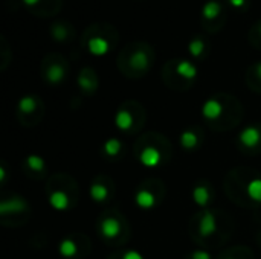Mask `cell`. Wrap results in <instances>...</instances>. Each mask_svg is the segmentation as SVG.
Returning <instances> with one entry per match:
<instances>
[{
	"instance_id": "cell-1",
	"label": "cell",
	"mask_w": 261,
	"mask_h": 259,
	"mask_svg": "<svg viewBox=\"0 0 261 259\" xmlns=\"http://www.w3.org/2000/svg\"><path fill=\"white\" fill-rule=\"evenodd\" d=\"M112 35H115V29L107 23H93L84 32L83 43L87 48L89 54L95 57H104L110 52L113 46Z\"/></svg>"
},
{
	"instance_id": "cell-2",
	"label": "cell",
	"mask_w": 261,
	"mask_h": 259,
	"mask_svg": "<svg viewBox=\"0 0 261 259\" xmlns=\"http://www.w3.org/2000/svg\"><path fill=\"white\" fill-rule=\"evenodd\" d=\"M226 23V8L220 0H208L202 10V26L209 32H217Z\"/></svg>"
},
{
	"instance_id": "cell-3",
	"label": "cell",
	"mask_w": 261,
	"mask_h": 259,
	"mask_svg": "<svg viewBox=\"0 0 261 259\" xmlns=\"http://www.w3.org/2000/svg\"><path fill=\"white\" fill-rule=\"evenodd\" d=\"M127 63L128 67L135 73H144L150 69L151 66V52L147 45H135L133 51L128 52L127 55Z\"/></svg>"
},
{
	"instance_id": "cell-4",
	"label": "cell",
	"mask_w": 261,
	"mask_h": 259,
	"mask_svg": "<svg viewBox=\"0 0 261 259\" xmlns=\"http://www.w3.org/2000/svg\"><path fill=\"white\" fill-rule=\"evenodd\" d=\"M26 8L39 17H54L60 13L63 0H23Z\"/></svg>"
},
{
	"instance_id": "cell-5",
	"label": "cell",
	"mask_w": 261,
	"mask_h": 259,
	"mask_svg": "<svg viewBox=\"0 0 261 259\" xmlns=\"http://www.w3.org/2000/svg\"><path fill=\"white\" fill-rule=\"evenodd\" d=\"M74 34H75V29H74V26L69 22L57 20V22L51 23V37L55 42L64 43V42L71 40L74 37Z\"/></svg>"
},
{
	"instance_id": "cell-6",
	"label": "cell",
	"mask_w": 261,
	"mask_h": 259,
	"mask_svg": "<svg viewBox=\"0 0 261 259\" xmlns=\"http://www.w3.org/2000/svg\"><path fill=\"white\" fill-rule=\"evenodd\" d=\"M160 159H162V156H160L159 150L154 146H145L139 154V162L147 168H156L160 163Z\"/></svg>"
},
{
	"instance_id": "cell-7",
	"label": "cell",
	"mask_w": 261,
	"mask_h": 259,
	"mask_svg": "<svg viewBox=\"0 0 261 259\" xmlns=\"http://www.w3.org/2000/svg\"><path fill=\"white\" fill-rule=\"evenodd\" d=\"M199 230L203 236H211L215 233L217 230V219H215V215L211 212V210H205L202 218H200V223H199Z\"/></svg>"
},
{
	"instance_id": "cell-8",
	"label": "cell",
	"mask_w": 261,
	"mask_h": 259,
	"mask_svg": "<svg viewBox=\"0 0 261 259\" xmlns=\"http://www.w3.org/2000/svg\"><path fill=\"white\" fill-rule=\"evenodd\" d=\"M174 72L177 77H180L182 80H186V81H192L197 77V67L188 60L177 61L174 66Z\"/></svg>"
},
{
	"instance_id": "cell-9",
	"label": "cell",
	"mask_w": 261,
	"mask_h": 259,
	"mask_svg": "<svg viewBox=\"0 0 261 259\" xmlns=\"http://www.w3.org/2000/svg\"><path fill=\"white\" fill-rule=\"evenodd\" d=\"M78 86L86 93H92L98 87V80L90 69H83L81 73L78 75Z\"/></svg>"
},
{
	"instance_id": "cell-10",
	"label": "cell",
	"mask_w": 261,
	"mask_h": 259,
	"mask_svg": "<svg viewBox=\"0 0 261 259\" xmlns=\"http://www.w3.org/2000/svg\"><path fill=\"white\" fill-rule=\"evenodd\" d=\"M240 142L247 148H255L261 142V131L256 127H246L240 133Z\"/></svg>"
},
{
	"instance_id": "cell-11",
	"label": "cell",
	"mask_w": 261,
	"mask_h": 259,
	"mask_svg": "<svg viewBox=\"0 0 261 259\" xmlns=\"http://www.w3.org/2000/svg\"><path fill=\"white\" fill-rule=\"evenodd\" d=\"M221 113H223V105L218 99H208L202 107L203 118L209 121H215L217 118L221 116Z\"/></svg>"
},
{
	"instance_id": "cell-12",
	"label": "cell",
	"mask_w": 261,
	"mask_h": 259,
	"mask_svg": "<svg viewBox=\"0 0 261 259\" xmlns=\"http://www.w3.org/2000/svg\"><path fill=\"white\" fill-rule=\"evenodd\" d=\"M66 77V67L61 63H52L45 72V78L51 84H58L64 80Z\"/></svg>"
},
{
	"instance_id": "cell-13",
	"label": "cell",
	"mask_w": 261,
	"mask_h": 259,
	"mask_svg": "<svg viewBox=\"0 0 261 259\" xmlns=\"http://www.w3.org/2000/svg\"><path fill=\"white\" fill-rule=\"evenodd\" d=\"M100 229H101V233H103L106 238L113 239V238L119 236V233H121V223H119L116 218H112V216H110V218L103 219Z\"/></svg>"
},
{
	"instance_id": "cell-14",
	"label": "cell",
	"mask_w": 261,
	"mask_h": 259,
	"mask_svg": "<svg viewBox=\"0 0 261 259\" xmlns=\"http://www.w3.org/2000/svg\"><path fill=\"white\" fill-rule=\"evenodd\" d=\"M26 209V203L22 198H13V200H5L0 203V213L8 215V213H20Z\"/></svg>"
},
{
	"instance_id": "cell-15",
	"label": "cell",
	"mask_w": 261,
	"mask_h": 259,
	"mask_svg": "<svg viewBox=\"0 0 261 259\" xmlns=\"http://www.w3.org/2000/svg\"><path fill=\"white\" fill-rule=\"evenodd\" d=\"M135 200H136V204H138L141 209H145V210L154 207V204H156V197H154V194H153L151 191H148V189H141V191H138Z\"/></svg>"
},
{
	"instance_id": "cell-16",
	"label": "cell",
	"mask_w": 261,
	"mask_h": 259,
	"mask_svg": "<svg viewBox=\"0 0 261 259\" xmlns=\"http://www.w3.org/2000/svg\"><path fill=\"white\" fill-rule=\"evenodd\" d=\"M49 204L55 209V210H66L71 204L69 197L64 191H54L49 195Z\"/></svg>"
},
{
	"instance_id": "cell-17",
	"label": "cell",
	"mask_w": 261,
	"mask_h": 259,
	"mask_svg": "<svg viewBox=\"0 0 261 259\" xmlns=\"http://www.w3.org/2000/svg\"><path fill=\"white\" fill-rule=\"evenodd\" d=\"M115 125L121 130V131H127L133 127V116L130 112L127 110H119L115 116Z\"/></svg>"
},
{
	"instance_id": "cell-18",
	"label": "cell",
	"mask_w": 261,
	"mask_h": 259,
	"mask_svg": "<svg viewBox=\"0 0 261 259\" xmlns=\"http://www.w3.org/2000/svg\"><path fill=\"white\" fill-rule=\"evenodd\" d=\"M188 52L192 58H200L206 52V42L202 37H195L188 45Z\"/></svg>"
},
{
	"instance_id": "cell-19",
	"label": "cell",
	"mask_w": 261,
	"mask_h": 259,
	"mask_svg": "<svg viewBox=\"0 0 261 259\" xmlns=\"http://www.w3.org/2000/svg\"><path fill=\"white\" fill-rule=\"evenodd\" d=\"M58 251H60V254L64 256V257H74V256L77 254V251H78L77 242H75L74 239H71V238H66V239H63V241L60 242Z\"/></svg>"
},
{
	"instance_id": "cell-20",
	"label": "cell",
	"mask_w": 261,
	"mask_h": 259,
	"mask_svg": "<svg viewBox=\"0 0 261 259\" xmlns=\"http://www.w3.org/2000/svg\"><path fill=\"white\" fill-rule=\"evenodd\" d=\"M246 192L249 195L250 200L261 203V178H253L247 183L246 186Z\"/></svg>"
},
{
	"instance_id": "cell-21",
	"label": "cell",
	"mask_w": 261,
	"mask_h": 259,
	"mask_svg": "<svg viewBox=\"0 0 261 259\" xmlns=\"http://www.w3.org/2000/svg\"><path fill=\"white\" fill-rule=\"evenodd\" d=\"M192 200L197 206L205 207L209 201V191L205 186H195L192 189Z\"/></svg>"
},
{
	"instance_id": "cell-22",
	"label": "cell",
	"mask_w": 261,
	"mask_h": 259,
	"mask_svg": "<svg viewBox=\"0 0 261 259\" xmlns=\"http://www.w3.org/2000/svg\"><path fill=\"white\" fill-rule=\"evenodd\" d=\"M36 108H37V99H36L34 96H31V95L23 96V98L19 101V110H20L22 113H25V115L34 113Z\"/></svg>"
},
{
	"instance_id": "cell-23",
	"label": "cell",
	"mask_w": 261,
	"mask_h": 259,
	"mask_svg": "<svg viewBox=\"0 0 261 259\" xmlns=\"http://www.w3.org/2000/svg\"><path fill=\"white\" fill-rule=\"evenodd\" d=\"M90 197L93 201H106L107 197H109V189L104 186V184H100V183H95L90 186Z\"/></svg>"
},
{
	"instance_id": "cell-24",
	"label": "cell",
	"mask_w": 261,
	"mask_h": 259,
	"mask_svg": "<svg viewBox=\"0 0 261 259\" xmlns=\"http://www.w3.org/2000/svg\"><path fill=\"white\" fill-rule=\"evenodd\" d=\"M197 143H199V139H197V136H195L194 131L186 130V131H183V133L180 134V145H182L185 150H192V148L197 146Z\"/></svg>"
},
{
	"instance_id": "cell-25",
	"label": "cell",
	"mask_w": 261,
	"mask_h": 259,
	"mask_svg": "<svg viewBox=\"0 0 261 259\" xmlns=\"http://www.w3.org/2000/svg\"><path fill=\"white\" fill-rule=\"evenodd\" d=\"M121 148H122V145H121V140H118V139H109L104 143V153L107 156H110V157L118 156L119 151H121Z\"/></svg>"
},
{
	"instance_id": "cell-26",
	"label": "cell",
	"mask_w": 261,
	"mask_h": 259,
	"mask_svg": "<svg viewBox=\"0 0 261 259\" xmlns=\"http://www.w3.org/2000/svg\"><path fill=\"white\" fill-rule=\"evenodd\" d=\"M26 165H28L32 171H37V172H40V171H43V169H45V160H43L40 156H37V154H31V156H28V159H26Z\"/></svg>"
},
{
	"instance_id": "cell-27",
	"label": "cell",
	"mask_w": 261,
	"mask_h": 259,
	"mask_svg": "<svg viewBox=\"0 0 261 259\" xmlns=\"http://www.w3.org/2000/svg\"><path fill=\"white\" fill-rule=\"evenodd\" d=\"M229 5L235 10H247V0H229Z\"/></svg>"
},
{
	"instance_id": "cell-28",
	"label": "cell",
	"mask_w": 261,
	"mask_h": 259,
	"mask_svg": "<svg viewBox=\"0 0 261 259\" xmlns=\"http://www.w3.org/2000/svg\"><path fill=\"white\" fill-rule=\"evenodd\" d=\"M256 37V42H261V20H258L255 25H253V28H252V31H250V37Z\"/></svg>"
},
{
	"instance_id": "cell-29",
	"label": "cell",
	"mask_w": 261,
	"mask_h": 259,
	"mask_svg": "<svg viewBox=\"0 0 261 259\" xmlns=\"http://www.w3.org/2000/svg\"><path fill=\"white\" fill-rule=\"evenodd\" d=\"M122 259H144V256L136 250H127L122 256Z\"/></svg>"
},
{
	"instance_id": "cell-30",
	"label": "cell",
	"mask_w": 261,
	"mask_h": 259,
	"mask_svg": "<svg viewBox=\"0 0 261 259\" xmlns=\"http://www.w3.org/2000/svg\"><path fill=\"white\" fill-rule=\"evenodd\" d=\"M191 259H211V254L205 250H197V251H192Z\"/></svg>"
},
{
	"instance_id": "cell-31",
	"label": "cell",
	"mask_w": 261,
	"mask_h": 259,
	"mask_svg": "<svg viewBox=\"0 0 261 259\" xmlns=\"http://www.w3.org/2000/svg\"><path fill=\"white\" fill-rule=\"evenodd\" d=\"M253 70H255V75H256V78H258V80L261 81V61H259L258 64H255Z\"/></svg>"
},
{
	"instance_id": "cell-32",
	"label": "cell",
	"mask_w": 261,
	"mask_h": 259,
	"mask_svg": "<svg viewBox=\"0 0 261 259\" xmlns=\"http://www.w3.org/2000/svg\"><path fill=\"white\" fill-rule=\"evenodd\" d=\"M5 177H7V171L4 166H0V181H5Z\"/></svg>"
},
{
	"instance_id": "cell-33",
	"label": "cell",
	"mask_w": 261,
	"mask_h": 259,
	"mask_svg": "<svg viewBox=\"0 0 261 259\" xmlns=\"http://www.w3.org/2000/svg\"><path fill=\"white\" fill-rule=\"evenodd\" d=\"M227 259H232V257H227Z\"/></svg>"
}]
</instances>
